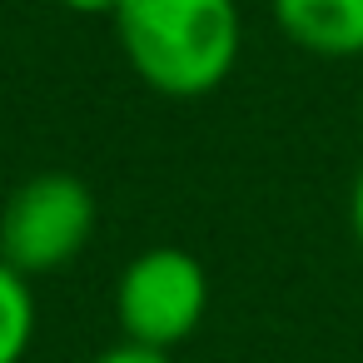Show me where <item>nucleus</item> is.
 I'll return each mask as SVG.
<instances>
[{
    "instance_id": "0eeeda50",
    "label": "nucleus",
    "mask_w": 363,
    "mask_h": 363,
    "mask_svg": "<svg viewBox=\"0 0 363 363\" xmlns=\"http://www.w3.org/2000/svg\"><path fill=\"white\" fill-rule=\"evenodd\" d=\"M348 219H353V234H358V244H363V164H358L353 189H348Z\"/></svg>"
},
{
    "instance_id": "6e6552de",
    "label": "nucleus",
    "mask_w": 363,
    "mask_h": 363,
    "mask_svg": "<svg viewBox=\"0 0 363 363\" xmlns=\"http://www.w3.org/2000/svg\"><path fill=\"white\" fill-rule=\"evenodd\" d=\"M60 6L75 11V16H115L120 0H60Z\"/></svg>"
},
{
    "instance_id": "39448f33",
    "label": "nucleus",
    "mask_w": 363,
    "mask_h": 363,
    "mask_svg": "<svg viewBox=\"0 0 363 363\" xmlns=\"http://www.w3.org/2000/svg\"><path fill=\"white\" fill-rule=\"evenodd\" d=\"M35 343V294L21 269L0 259V363H21Z\"/></svg>"
},
{
    "instance_id": "423d86ee",
    "label": "nucleus",
    "mask_w": 363,
    "mask_h": 363,
    "mask_svg": "<svg viewBox=\"0 0 363 363\" xmlns=\"http://www.w3.org/2000/svg\"><path fill=\"white\" fill-rule=\"evenodd\" d=\"M90 363H174L164 348H145V343H115V348H105V353H95Z\"/></svg>"
},
{
    "instance_id": "f257e3e1",
    "label": "nucleus",
    "mask_w": 363,
    "mask_h": 363,
    "mask_svg": "<svg viewBox=\"0 0 363 363\" xmlns=\"http://www.w3.org/2000/svg\"><path fill=\"white\" fill-rule=\"evenodd\" d=\"M110 21L130 70L155 95H214L239 65L244 21L234 0H120Z\"/></svg>"
},
{
    "instance_id": "20e7f679",
    "label": "nucleus",
    "mask_w": 363,
    "mask_h": 363,
    "mask_svg": "<svg viewBox=\"0 0 363 363\" xmlns=\"http://www.w3.org/2000/svg\"><path fill=\"white\" fill-rule=\"evenodd\" d=\"M279 30L323 60L363 55V0H274Z\"/></svg>"
},
{
    "instance_id": "7ed1b4c3",
    "label": "nucleus",
    "mask_w": 363,
    "mask_h": 363,
    "mask_svg": "<svg viewBox=\"0 0 363 363\" xmlns=\"http://www.w3.org/2000/svg\"><path fill=\"white\" fill-rule=\"evenodd\" d=\"M209 308V274L189 249L155 244L135 254L115 284V318L130 343L145 348H174L184 343Z\"/></svg>"
},
{
    "instance_id": "f03ea898",
    "label": "nucleus",
    "mask_w": 363,
    "mask_h": 363,
    "mask_svg": "<svg viewBox=\"0 0 363 363\" xmlns=\"http://www.w3.org/2000/svg\"><path fill=\"white\" fill-rule=\"evenodd\" d=\"M95 234V194L85 179L45 169L30 174L0 209V259L26 279L55 274L85 254Z\"/></svg>"
}]
</instances>
